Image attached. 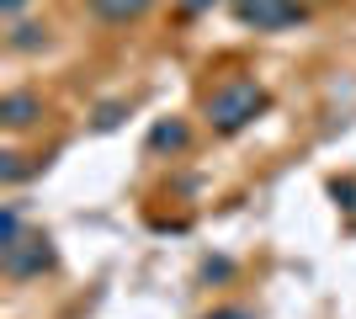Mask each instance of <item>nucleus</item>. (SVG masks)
Instances as JSON below:
<instances>
[{"mask_svg":"<svg viewBox=\"0 0 356 319\" xmlns=\"http://www.w3.org/2000/svg\"><path fill=\"white\" fill-rule=\"evenodd\" d=\"M255 112H266V91L255 80H229V85H218L208 96V122L218 133H239Z\"/></svg>","mask_w":356,"mask_h":319,"instance_id":"nucleus-1","label":"nucleus"},{"mask_svg":"<svg viewBox=\"0 0 356 319\" xmlns=\"http://www.w3.org/2000/svg\"><path fill=\"white\" fill-rule=\"evenodd\" d=\"M234 16L255 32H282V27H293L303 11H298V0H234Z\"/></svg>","mask_w":356,"mask_h":319,"instance_id":"nucleus-2","label":"nucleus"},{"mask_svg":"<svg viewBox=\"0 0 356 319\" xmlns=\"http://www.w3.org/2000/svg\"><path fill=\"white\" fill-rule=\"evenodd\" d=\"M0 261H6V272L11 277H38L43 266H54V250H48V234H32V240H16L0 250Z\"/></svg>","mask_w":356,"mask_h":319,"instance_id":"nucleus-3","label":"nucleus"},{"mask_svg":"<svg viewBox=\"0 0 356 319\" xmlns=\"http://www.w3.org/2000/svg\"><path fill=\"white\" fill-rule=\"evenodd\" d=\"M38 117H43V101L32 91H11L0 101V122H6V128H27V122H38Z\"/></svg>","mask_w":356,"mask_h":319,"instance_id":"nucleus-4","label":"nucleus"},{"mask_svg":"<svg viewBox=\"0 0 356 319\" xmlns=\"http://www.w3.org/2000/svg\"><path fill=\"white\" fill-rule=\"evenodd\" d=\"M154 0H90V11L102 16V22H138Z\"/></svg>","mask_w":356,"mask_h":319,"instance_id":"nucleus-5","label":"nucleus"},{"mask_svg":"<svg viewBox=\"0 0 356 319\" xmlns=\"http://www.w3.org/2000/svg\"><path fill=\"white\" fill-rule=\"evenodd\" d=\"M186 138H192V133H186V122L170 117V122H154V133H149V149H154V154H165V149H186Z\"/></svg>","mask_w":356,"mask_h":319,"instance_id":"nucleus-6","label":"nucleus"},{"mask_svg":"<svg viewBox=\"0 0 356 319\" xmlns=\"http://www.w3.org/2000/svg\"><path fill=\"white\" fill-rule=\"evenodd\" d=\"M330 197L341 202L346 213H356V181H330Z\"/></svg>","mask_w":356,"mask_h":319,"instance_id":"nucleus-7","label":"nucleus"},{"mask_svg":"<svg viewBox=\"0 0 356 319\" xmlns=\"http://www.w3.org/2000/svg\"><path fill=\"white\" fill-rule=\"evenodd\" d=\"M27 165H22V154H0V181H22Z\"/></svg>","mask_w":356,"mask_h":319,"instance_id":"nucleus-8","label":"nucleus"},{"mask_svg":"<svg viewBox=\"0 0 356 319\" xmlns=\"http://www.w3.org/2000/svg\"><path fill=\"white\" fill-rule=\"evenodd\" d=\"M11 43H16V48H38V27H16Z\"/></svg>","mask_w":356,"mask_h":319,"instance_id":"nucleus-9","label":"nucleus"},{"mask_svg":"<svg viewBox=\"0 0 356 319\" xmlns=\"http://www.w3.org/2000/svg\"><path fill=\"white\" fill-rule=\"evenodd\" d=\"M229 272H234L229 261H202V277H229Z\"/></svg>","mask_w":356,"mask_h":319,"instance_id":"nucleus-10","label":"nucleus"},{"mask_svg":"<svg viewBox=\"0 0 356 319\" xmlns=\"http://www.w3.org/2000/svg\"><path fill=\"white\" fill-rule=\"evenodd\" d=\"M202 319H255V314H245V309H213V314H202Z\"/></svg>","mask_w":356,"mask_h":319,"instance_id":"nucleus-11","label":"nucleus"},{"mask_svg":"<svg viewBox=\"0 0 356 319\" xmlns=\"http://www.w3.org/2000/svg\"><path fill=\"white\" fill-rule=\"evenodd\" d=\"M0 6H6V16H16L22 6H27V0H0Z\"/></svg>","mask_w":356,"mask_h":319,"instance_id":"nucleus-12","label":"nucleus"},{"mask_svg":"<svg viewBox=\"0 0 356 319\" xmlns=\"http://www.w3.org/2000/svg\"><path fill=\"white\" fill-rule=\"evenodd\" d=\"M181 6H186V11H202V6H213V0H181Z\"/></svg>","mask_w":356,"mask_h":319,"instance_id":"nucleus-13","label":"nucleus"}]
</instances>
